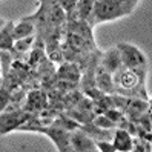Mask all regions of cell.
Here are the masks:
<instances>
[{
  "label": "cell",
  "mask_w": 152,
  "mask_h": 152,
  "mask_svg": "<svg viewBox=\"0 0 152 152\" xmlns=\"http://www.w3.org/2000/svg\"><path fill=\"white\" fill-rule=\"evenodd\" d=\"M131 12L126 10L124 6L117 3L115 0H95V3L92 6L91 15L88 19V23L94 26L98 23H104V22H112L121 19L124 15H129Z\"/></svg>",
  "instance_id": "cell-1"
},
{
  "label": "cell",
  "mask_w": 152,
  "mask_h": 152,
  "mask_svg": "<svg viewBox=\"0 0 152 152\" xmlns=\"http://www.w3.org/2000/svg\"><path fill=\"white\" fill-rule=\"evenodd\" d=\"M145 77H146V72L121 66L117 72L112 74V82H114L115 92L128 95L129 91L135 89L140 85H145Z\"/></svg>",
  "instance_id": "cell-2"
},
{
  "label": "cell",
  "mask_w": 152,
  "mask_h": 152,
  "mask_svg": "<svg viewBox=\"0 0 152 152\" xmlns=\"http://www.w3.org/2000/svg\"><path fill=\"white\" fill-rule=\"evenodd\" d=\"M117 49L120 52L123 66L135 69V71H141V72H146L148 60H146L145 54H143L137 46H134V45H131L128 42H121V43L117 45Z\"/></svg>",
  "instance_id": "cell-3"
},
{
  "label": "cell",
  "mask_w": 152,
  "mask_h": 152,
  "mask_svg": "<svg viewBox=\"0 0 152 152\" xmlns=\"http://www.w3.org/2000/svg\"><path fill=\"white\" fill-rule=\"evenodd\" d=\"M31 117L25 109H5L0 112V135H6L12 131H19V128Z\"/></svg>",
  "instance_id": "cell-4"
},
{
  "label": "cell",
  "mask_w": 152,
  "mask_h": 152,
  "mask_svg": "<svg viewBox=\"0 0 152 152\" xmlns=\"http://www.w3.org/2000/svg\"><path fill=\"white\" fill-rule=\"evenodd\" d=\"M31 131L46 134V137H49L52 141H54V145L57 146V149L60 152L72 151L71 143H69V132L71 131H66L65 128L58 126L57 123H54V120H52V123H49L48 128H45V126H34V128H31Z\"/></svg>",
  "instance_id": "cell-5"
},
{
  "label": "cell",
  "mask_w": 152,
  "mask_h": 152,
  "mask_svg": "<svg viewBox=\"0 0 152 152\" xmlns=\"http://www.w3.org/2000/svg\"><path fill=\"white\" fill-rule=\"evenodd\" d=\"M69 143H71L72 151H77V152H94V151H97L95 140H92L82 128H77V129L69 132Z\"/></svg>",
  "instance_id": "cell-6"
},
{
  "label": "cell",
  "mask_w": 152,
  "mask_h": 152,
  "mask_svg": "<svg viewBox=\"0 0 152 152\" xmlns=\"http://www.w3.org/2000/svg\"><path fill=\"white\" fill-rule=\"evenodd\" d=\"M98 61H100V66H102L104 71H108L109 74L117 72V71L123 66L121 57H120V52H118L117 46L111 48V49H108L106 52H103V54H100V58H98Z\"/></svg>",
  "instance_id": "cell-7"
},
{
  "label": "cell",
  "mask_w": 152,
  "mask_h": 152,
  "mask_svg": "<svg viewBox=\"0 0 152 152\" xmlns=\"http://www.w3.org/2000/svg\"><path fill=\"white\" fill-rule=\"evenodd\" d=\"M112 146L115 151L120 152H131L134 148V138L132 135L121 128H115L114 129V135H112Z\"/></svg>",
  "instance_id": "cell-8"
},
{
  "label": "cell",
  "mask_w": 152,
  "mask_h": 152,
  "mask_svg": "<svg viewBox=\"0 0 152 152\" xmlns=\"http://www.w3.org/2000/svg\"><path fill=\"white\" fill-rule=\"evenodd\" d=\"M57 78L66 80V82L75 85L82 78V71L75 61H66V63H61V66L57 69Z\"/></svg>",
  "instance_id": "cell-9"
},
{
  "label": "cell",
  "mask_w": 152,
  "mask_h": 152,
  "mask_svg": "<svg viewBox=\"0 0 152 152\" xmlns=\"http://www.w3.org/2000/svg\"><path fill=\"white\" fill-rule=\"evenodd\" d=\"M35 20L34 17H25L22 19L19 23H14V29H12V39L14 40H19V39H25V37H29V35L35 34Z\"/></svg>",
  "instance_id": "cell-10"
},
{
  "label": "cell",
  "mask_w": 152,
  "mask_h": 152,
  "mask_svg": "<svg viewBox=\"0 0 152 152\" xmlns=\"http://www.w3.org/2000/svg\"><path fill=\"white\" fill-rule=\"evenodd\" d=\"M95 86L100 89L103 94L115 92L114 82H112V74H109L108 71H104L100 65L95 68Z\"/></svg>",
  "instance_id": "cell-11"
},
{
  "label": "cell",
  "mask_w": 152,
  "mask_h": 152,
  "mask_svg": "<svg viewBox=\"0 0 152 152\" xmlns=\"http://www.w3.org/2000/svg\"><path fill=\"white\" fill-rule=\"evenodd\" d=\"M45 106H46V95L42 91H31L28 94V98H26V103L23 106V109L31 114V112L43 109Z\"/></svg>",
  "instance_id": "cell-12"
},
{
  "label": "cell",
  "mask_w": 152,
  "mask_h": 152,
  "mask_svg": "<svg viewBox=\"0 0 152 152\" xmlns=\"http://www.w3.org/2000/svg\"><path fill=\"white\" fill-rule=\"evenodd\" d=\"M12 29H14V23L12 22H5V25L0 29V51H10L12 52Z\"/></svg>",
  "instance_id": "cell-13"
},
{
  "label": "cell",
  "mask_w": 152,
  "mask_h": 152,
  "mask_svg": "<svg viewBox=\"0 0 152 152\" xmlns=\"http://www.w3.org/2000/svg\"><path fill=\"white\" fill-rule=\"evenodd\" d=\"M34 43H35V37H34V35H29V37H25V39H19V40H14L12 52H19V54L28 52L32 48Z\"/></svg>",
  "instance_id": "cell-14"
},
{
  "label": "cell",
  "mask_w": 152,
  "mask_h": 152,
  "mask_svg": "<svg viewBox=\"0 0 152 152\" xmlns=\"http://www.w3.org/2000/svg\"><path fill=\"white\" fill-rule=\"evenodd\" d=\"M92 123L95 124V126L102 128V129H115L117 128V124H115L109 117H106L104 114H100V115H97V117H94Z\"/></svg>",
  "instance_id": "cell-15"
},
{
  "label": "cell",
  "mask_w": 152,
  "mask_h": 152,
  "mask_svg": "<svg viewBox=\"0 0 152 152\" xmlns=\"http://www.w3.org/2000/svg\"><path fill=\"white\" fill-rule=\"evenodd\" d=\"M11 91L8 88H5L3 85L0 86V112H3L11 103Z\"/></svg>",
  "instance_id": "cell-16"
},
{
  "label": "cell",
  "mask_w": 152,
  "mask_h": 152,
  "mask_svg": "<svg viewBox=\"0 0 152 152\" xmlns=\"http://www.w3.org/2000/svg\"><path fill=\"white\" fill-rule=\"evenodd\" d=\"M57 3L63 8V11L66 12V20H69L71 17H72V14H74L77 0H57Z\"/></svg>",
  "instance_id": "cell-17"
},
{
  "label": "cell",
  "mask_w": 152,
  "mask_h": 152,
  "mask_svg": "<svg viewBox=\"0 0 152 152\" xmlns=\"http://www.w3.org/2000/svg\"><path fill=\"white\" fill-rule=\"evenodd\" d=\"M95 146H97V151H102V152H115L112 143L109 140H97Z\"/></svg>",
  "instance_id": "cell-18"
},
{
  "label": "cell",
  "mask_w": 152,
  "mask_h": 152,
  "mask_svg": "<svg viewBox=\"0 0 152 152\" xmlns=\"http://www.w3.org/2000/svg\"><path fill=\"white\" fill-rule=\"evenodd\" d=\"M117 3H120L121 6H124L129 12H132L134 10H135V6L138 3V0H115Z\"/></svg>",
  "instance_id": "cell-19"
},
{
  "label": "cell",
  "mask_w": 152,
  "mask_h": 152,
  "mask_svg": "<svg viewBox=\"0 0 152 152\" xmlns=\"http://www.w3.org/2000/svg\"><path fill=\"white\" fill-rule=\"evenodd\" d=\"M3 25H5V20H3V19H0V29H2V26H3Z\"/></svg>",
  "instance_id": "cell-20"
},
{
  "label": "cell",
  "mask_w": 152,
  "mask_h": 152,
  "mask_svg": "<svg viewBox=\"0 0 152 152\" xmlns=\"http://www.w3.org/2000/svg\"><path fill=\"white\" fill-rule=\"evenodd\" d=\"M3 85V78H2V75H0V86Z\"/></svg>",
  "instance_id": "cell-21"
},
{
  "label": "cell",
  "mask_w": 152,
  "mask_h": 152,
  "mask_svg": "<svg viewBox=\"0 0 152 152\" xmlns=\"http://www.w3.org/2000/svg\"><path fill=\"white\" fill-rule=\"evenodd\" d=\"M0 75H2V60H0Z\"/></svg>",
  "instance_id": "cell-22"
}]
</instances>
